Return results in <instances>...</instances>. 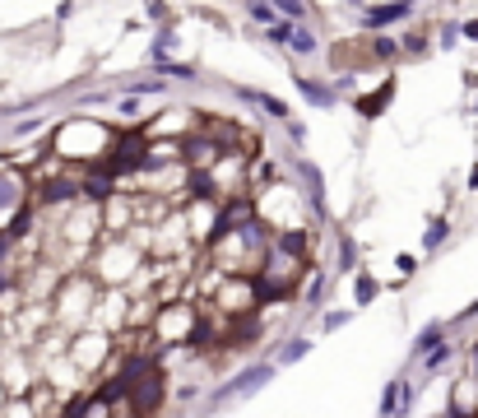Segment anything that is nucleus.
<instances>
[{"label": "nucleus", "mask_w": 478, "mask_h": 418, "mask_svg": "<svg viewBox=\"0 0 478 418\" xmlns=\"http://www.w3.org/2000/svg\"><path fill=\"white\" fill-rule=\"evenodd\" d=\"M102 390L121 395L131 418H163V400H168V372L163 363H131V367H116V382H98Z\"/></svg>", "instance_id": "nucleus-1"}, {"label": "nucleus", "mask_w": 478, "mask_h": 418, "mask_svg": "<svg viewBox=\"0 0 478 418\" xmlns=\"http://www.w3.org/2000/svg\"><path fill=\"white\" fill-rule=\"evenodd\" d=\"M98 298H102V284L89 275V269H66L60 288L52 293V321L66 334L89 330L93 326V311H98Z\"/></svg>", "instance_id": "nucleus-2"}, {"label": "nucleus", "mask_w": 478, "mask_h": 418, "mask_svg": "<svg viewBox=\"0 0 478 418\" xmlns=\"http://www.w3.org/2000/svg\"><path fill=\"white\" fill-rule=\"evenodd\" d=\"M302 279H307V256H302L298 246H288L283 237H275V246H269V256H265L260 275H256V284H260V293H265V302L293 298V293L302 288Z\"/></svg>", "instance_id": "nucleus-3"}, {"label": "nucleus", "mask_w": 478, "mask_h": 418, "mask_svg": "<svg viewBox=\"0 0 478 418\" xmlns=\"http://www.w3.org/2000/svg\"><path fill=\"white\" fill-rule=\"evenodd\" d=\"M223 317H233V321H251L256 317V307L265 302V293L256 279H246V275H214L210 293H204Z\"/></svg>", "instance_id": "nucleus-4"}, {"label": "nucleus", "mask_w": 478, "mask_h": 418, "mask_svg": "<svg viewBox=\"0 0 478 418\" xmlns=\"http://www.w3.org/2000/svg\"><path fill=\"white\" fill-rule=\"evenodd\" d=\"M154 330H158V340L168 349H195V340H200V302H191V298L163 302Z\"/></svg>", "instance_id": "nucleus-5"}, {"label": "nucleus", "mask_w": 478, "mask_h": 418, "mask_svg": "<svg viewBox=\"0 0 478 418\" xmlns=\"http://www.w3.org/2000/svg\"><path fill=\"white\" fill-rule=\"evenodd\" d=\"M112 358H116V334L98 330V326L79 330L75 340H70V363L84 372V376H108Z\"/></svg>", "instance_id": "nucleus-6"}, {"label": "nucleus", "mask_w": 478, "mask_h": 418, "mask_svg": "<svg viewBox=\"0 0 478 418\" xmlns=\"http://www.w3.org/2000/svg\"><path fill=\"white\" fill-rule=\"evenodd\" d=\"M28 214H33V186L24 181V173L0 167V237L14 233Z\"/></svg>", "instance_id": "nucleus-7"}, {"label": "nucleus", "mask_w": 478, "mask_h": 418, "mask_svg": "<svg viewBox=\"0 0 478 418\" xmlns=\"http://www.w3.org/2000/svg\"><path fill=\"white\" fill-rule=\"evenodd\" d=\"M33 358H37L33 349L5 344V353H0V386H5V395H28L37 382H43V372H37Z\"/></svg>", "instance_id": "nucleus-8"}, {"label": "nucleus", "mask_w": 478, "mask_h": 418, "mask_svg": "<svg viewBox=\"0 0 478 418\" xmlns=\"http://www.w3.org/2000/svg\"><path fill=\"white\" fill-rule=\"evenodd\" d=\"M60 414H66V418H116V400L102 386H93V390H79Z\"/></svg>", "instance_id": "nucleus-9"}, {"label": "nucleus", "mask_w": 478, "mask_h": 418, "mask_svg": "<svg viewBox=\"0 0 478 418\" xmlns=\"http://www.w3.org/2000/svg\"><path fill=\"white\" fill-rule=\"evenodd\" d=\"M413 14V0H377V5L362 10V28L367 33H386L390 24H400V19Z\"/></svg>", "instance_id": "nucleus-10"}, {"label": "nucleus", "mask_w": 478, "mask_h": 418, "mask_svg": "<svg viewBox=\"0 0 478 418\" xmlns=\"http://www.w3.org/2000/svg\"><path fill=\"white\" fill-rule=\"evenodd\" d=\"M298 93L311 102V108H335V93L325 89V84H316V79H307V75H298Z\"/></svg>", "instance_id": "nucleus-11"}, {"label": "nucleus", "mask_w": 478, "mask_h": 418, "mask_svg": "<svg viewBox=\"0 0 478 418\" xmlns=\"http://www.w3.org/2000/svg\"><path fill=\"white\" fill-rule=\"evenodd\" d=\"M242 98H251L260 112H269L275 121H293V112H288V102H279V98H269V93H256V89H242Z\"/></svg>", "instance_id": "nucleus-12"}, {"label": "nucleus", "mask_w": 478, "mask_h": 418, "mask_svg": "<svg viewBox=\"0 0 478 418\" xmlns=\"http://www.w3.org/2000/svg\"><path fill=\"white\" fill-rule=\"evenodd\" d=\"M390 93H394L390 84H386V89H377V93H367V98L358 102V112H362V117H381V112H386V102H390Z\"/></svg>", "instance_id": "nucleus-13"}, {"label": "nucleus", "mask_w": 478, "mask_h": 418, "mask_svg": "<svg viewBox=\"0 0 478 418\" xmlns=\"http://www.w3.org/2000/svg\"><path fill=\"white\" fill-rule=\"evenodd\" d=\"M246 14H251L256 24H265V28H269V24H279V19H275V14H279V10H275V0H246Z\"/></svg>", "instance_id": "nucleus-14"}, {"label": "nucleus", "mask_w": 478, "mask_h": 418, "mask_svg": "<svg viewBox=\"0 0 478 418\" xmlns=\"http://www.w3.org/2000/svg\"><path fill=\"white\" fill-rule=\"evenodd\" d=\"M275 10H279V14L288 19V24H302L311 5H307V0H275Z\"/></svg>", "instance_id": "nucleus-15"}, {"label": "nucleus", "mask_w": 478, "mask_h": 418, "mask_svg": "<svg viewBox=\"0 0 478 418\" xmlns=\"http://www.w3.org/2000/svg\"><path fill=\"white\" fill-rule=\"evenodd\" d=\"M371 52H377V66H381V60H394V56H400V42L386 37V33H377V37H371Z\"/></svg>", "instance_id": "nucleus-16"}, {"label": "nucleus", "mask_w": 478, "mask_h": 418, "mask_svg": "<svg viewBox=\"0 0 478 418\" xmlns=\"http://www.w3.org/2000/svg\"><path fill=\"white\" fill-rule=\"evenodd\" d=\"M293 33H298V24H269L265 28V37L279 42V47H293Z\"/></svg>", "instance_id": "nucleus-17"}, {"label": "nucleus", "mask_w": 478, "mask_h": 418, "mask_svg": "<svg viewBox=\"0 0 478 418\" xmlns=\"http://www.w3.org/2000/svg\"><path fill=\"white\" fill-rule=\"evenodd\" d=\"M158 75H172V79H195V66H177V60H154Z\"/></svg>", "instance_id": "nucleus-18"}, {"label": "nucleus", "mask_w": 478, "mask_h": 418, "mask_svg": "<svg viewBox=\"0 0 478 418\" xmlns=\"http://www.w3.org/2000/svg\"><path fill=\"white\" fill-rule=\"evenodd\" d=\"M316 47H321L316 33H307V28H298V33H293V52H298V56H311Z\"/></svg>", "instance_id": "nucleus-19"}, {"label": "nucleus", "mask_w": 478, "mask_h": 418, "mask_svg": "<svg viewBox=\"0 0 478 418\" xmlns=\"http://www.w3.org/2000/svg\"><path fill=\"white\" fill-rule=\"evenodd\" d=\"M460 33H465L460 24H442V33H436V47H442V52H450L455 42H460Z\"/></svg>", "instance_id": "nucleus-20"}, {"label": "nucleus", "mask_w": 478, "mask_h": 418, "mask_svg": "<svg viewBox=\"0 0 478 418\" xmlns=\"http://www.w3.org/2000/svg\"><path fill=\"white\" fill-rule=\"evenodd\" d=\"M400 47H404V56H427L432 42H427L423 33H413V37H404V42H400Z\"/></svg>", "instance_id": "nucleus-21"}, {"label": "nucleus", "mask_w": 478, "mask_h": 418, "mask_svg": "<svg viewBox=\"0 0 478 418\" xmlns=\"http://www.w3.org/2000/svg\"><path fill=\"white\" fill-rule=\"evenodd\" d=\"M446 242V219H432V233H427V246H442Z\"/></svg>", "instance_id": "nucleus-22"}, {"label": "nucleus", "mask_w": 478, "mask_h": 418, "mask_svg": "<svg viewBox=\"0 0 478 418\" xmlns=\"http://www.w3.org/2000/svg\"><path fill=\"white\" fill-rule=\"evenodd\" d=\"M371 293H377V284H371V275L358 279V302H371Z\"/></svg>", "instance_id": "nucleus-23"}, {"label": "nucleus", "mask_w": 478, "mask_h": 418, "mask_svg": "<svg viewBox=\"0 0 478 418\" xmlns=\"http://www.w3.org/2000/svg\"><path fill=\"white\" fill-rule=\"evenodd\" d=\"M465 37H469V42H478V19H469V24H465Z\"/></svg>", "instance_id": "nucleus-24"}, {"label": "nucleus", "mask_w": 478, "mask_h": 418, "mask_svg": "<svg viewBox=\"0 0 478 418\" xmlns=\"http://www.w3.org/2000/svg\"><path fill=\"white\" fill-rule=\"evenodd\" d=\"M469 186H478V167H474V177H469Z\"/></svg>", "instance_id": "nucleus-25"}]
</instances>
